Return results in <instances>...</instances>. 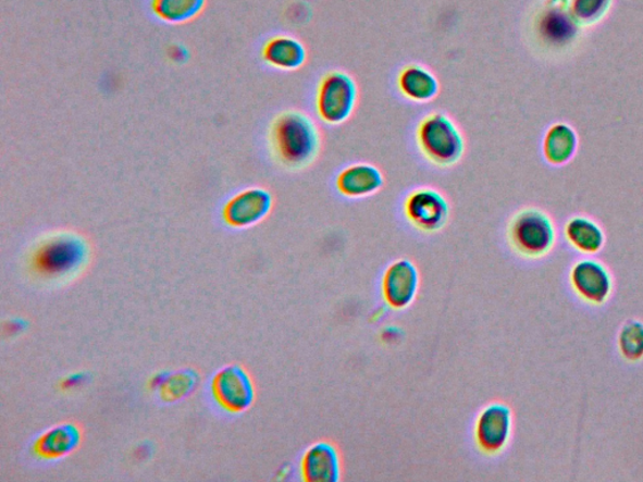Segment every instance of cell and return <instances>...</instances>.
I'll return each instance as SVG.
<instances>
[{
    "mask_svg": "<svg viewBox=\"0 0 643 482\" xmlns=\"http://www.w3.org/2000/svg\"><path fill=\"white\" fill-rule=\"evenodd\" d=\"M89 251L87 240L76 233L46 235L28 252L27 273L42 287H62L84 273L91 255Z\"/></svg>",
    "mask_w": 643,
    "mask_h": 482,
    "instance_id": "cell-1",
    "label": "cell"
},
{
    "mask_svg": "<svg viewBox=\"0 0 643 482\" xmlns=\"http://www.w3.org/2000/svg\"><path fill=\"white\" fill-rule=\"evenodd\" d=\"M270 140L272 152L282 166L305 170L320 157L322 137L319 126L307 113L284 111L273 121Z\"/></svg>",
    "mask_w": 643,
    "mask_h": 482,
    "instance_id": "cell-2",
    "label": "cell"
},
{
    "mask_svg": "<svg viewBox=\"0 0 643 482\" xmlns=\"http://www.w3.org/2000/svg\"><path fill=\"white\" fill-rule=\"evenodd\" d=\"M417 145L423 158L442 169L458 165L467 150L460 128L443 112L429 113L421 119Z\"/></svg>",
    "mask_w": 643,
    "mask_h": 482,
    "instance_id": "cell-3",
    "label": "cell"
},
{
    "mask_svg": "<svg viewBox=\"0 0 643 482\" xmlns=\"http://www.w3.org/2000/svg\"><path fill=\"white\" fill-rule=\"evenodd\" d=\"M358 101L355 78L344 71L322 76L316 91V112L325 125L338 126L353 116Z\"/></svg>",
    "mask_w": 643,
    "mask_h": 482,
    "instance_id": "cell-4",
    "label": "cell"
},
{
    "mask_svg": "<svg viewBox=\"0 0 643 482\" xmlns=\"http://www.w3.org/2000/svg\"><path fill=\"white\" fill-rule=\"evenodd\" d=\"M555 239V226L539 209L520 210L510 220L508 240L519 256L541 258L551 251Z\"/></svg>",
    "mask_w": 643,
    "mask_h": 482,
    "instance_id": "cell-5",
    "label": "cell"
},
{
    "mask_svg": "<svg viewBox=\"0 0 643 482\" xmlns=\"http://www.w3.org/2000/svg\"><path fill=\"white\" fill-rule=\"evenodd\" d=\"M210 403L225 415L237 416L249 410L256 387L249 373L238 364L225 366L209 382Z\"/></svg>",
    "mask_w": 643,
    "mask_h": 482,
    "instance_id": "cell-6",
    "label": "cell"
},
{
    "mask_svg": "<svg viewBox=\"0 0 643 482\" xmlns=\"http://www.w3.org/2000/svg\"><path fill=\"white\" fill-rule=\"evenodd\" d=\"M404 215L415 228L425 234L443 231L450 218L449 201L433 187H419L406 196Z\"/></svg>",
    "mask_w": 643,
    "mask_h": 482,
    "instance_id": "cell-7",
    "label": "cell"
},
{
    "mask_svg": "<svg viewBox=\"0 0 643 482\" xmlns=\"http://www.w3.org/2000/svg\"><path fill=\"white\" fill-rule=\"evenodd\" d=\"M512 412L503 403H492L480 410L474 423V441L479 452L495 456L506 450L512 435Z\"/></svg>",
    "mask_w": 643,
    "mask_h": 482,
    "instance_id": "cell-8",
    "label": "cell"
},
{
    "mask_svg": "<svg viewBox=\"0 0 643 482\" xmlns=\"http://www.w3.org/2000/svg\"><path fill=\"white\" fill-rule=\"evenodd\" d=\"M420 272L410 259L393 261L381 276V297L389 309L405 310L417 300Z\"/></svg>",
    "mask_w": 643,
    "mask_h": 482,
    "instance_id": "cell-9",
    "label": "cell"
},
{
    "mask_svg": "<svg viewBox=\"0 0 643 482\" xmlns=\"http://www.w3.org/2000/svg\"><path fill=\"white\" fill-rule=\"evenodd\" d=\"M273 209V196L265 189L244 190L225 203L223 219L232 227H249L264 220Z\"/></svg>",
    "mask_w": 643,
    "mask_h": 482,
    "instance_id": "cell-10",
    "label": "cell"
},
{
    "mask_svg": "<svg viewBox=\"0 0 643 482\" xmlns=\"http://www.w3.org/2000/svg\"><path fill=\"white\" fill-rule=\"evenodd\" d=\"M300 478L307 482H337L342 475L338 448L330 441L308 446L299 461Z\"/></svg>",
    "mask_w": 643,
    "mask_h": 482,
    "instance_id": "cell-11",
    "label": "cell"
},
{
    "mask_svg": "<svg viewBox=\"0 0 643 482\" xmlns=\"http://www.w3.org/2000/svg\"><path fill=\"white\" fill-rule=\"evenodd\" d=\"M81 430L76 423H62L47 430L34 440L30 454L38 461L50 462L75 452L81 443Z\"/></svg>",
    "mask_w": 643,
    "mask_h": 482,
    "instance_id": "cell-12",
    "label": "cell"
},
{
    "mask_svg": "<svg viewBox=\"0 0 643 482\" xmlns=\"http://www.w3.org/2000/svg\"><path fill=\"white\" fill-rule=\"evenodd\" d=\"M385 185L384 174L368 162H357L341 171L336 189L346 199H363L378 194Z\"/></svg>",
    "mask_w": 643,
    "mask_h": 482,
    "instance_id": "cell-13",
    "label": "cell"
},
{
    "mask_svg": "<svg viewBox=\"0 0 643 482\" xmlns=\"http://www.w3.org/2000/svg\"><path fill=\"white\" fill-rule=\"evenodd\" d=\"M572 285L582 298L602 304L613 291V281L605 267L596 260H581L573 268Z\"/></svg>",
    "mask_w": 643,
    "mask_h": 482,
    "instance_id": "cell-14",
    "label": "cell"
},
{
    "mask_svg": "<svg viewBox=\"0 0 643 482\" xmlns=\"http://www.w3.org/2000/svg\"><path fill=\"white\" fill-rule=\"evenodd\" d=\"M397 88L406 100L415 103L431 102L441 92V84L434 73L418 63L407 64L398 72Z\"/></svg>",
    "mask_w": 643,
    "mask_h": 482,
    "instance_id": "cell-15",
    "label": "cell"
},
{
    "mask_svg": "<svg viewBox=\"0 0 643 482\" xmlns=\"http://www.w3.org/2000/svg\"><path fill=\"white\" fill-rule=\"evenodd\" d=\"M263 60L281 71H297L307 62V49L299 39L276 36L268 40L262 51Z\"/></svg>",
    "mask_w": 643,
    "mask_h": 482,
    "instance_id": "cell-16",
    "label": "cell"
},
{
    "mask_svg": "<svg viewBox=\"0 0 643 482\" xmlns=\"http://www.w3.org/2000/svg\"><path fill=\"white\" fill-rule=\"evenodd\" d=\"M577 24L571 13L555 5L542 14L539 32L545 44L565 46L574 39Z\"/></svg>",
    "mask_w": 643,
    "mask_h": 482,
    "instance_id": "cell-17",
    "label": "cell"
},
{
    "mask_svg": "<svg viewBox=\"0 0 643 482\" xmlns=\"http://www.w3.org/2000/svg\"><path fill=\"white\" fill-rule=\"evenodd\" d=\"M576 147L574 131L567 125L557 124L552 126L544 137V158L553 165H560L573 157Z\"/></svg>",
    "mask_w": 643,
    "mask_h": 482,
    "instance_id": "cell-18",
    "label": "cell"
},
{
    "mask_svg": "<svg viewBox=\"0 0 643 482\" xmlns=\"http://www.w3.org/2000/svg\"><path fill=\"white\" fill-rule=\"evenodd\" d=\"M566 235L568 240L583 252H596L605 242L601 227L588 218L569 220L566 225Z\"/></svg>",
    "mask_w": 643,
    "mask_h": 482,
    "instance_id": "cell-19",
    "label": "cell"
},
{
    "mask_svg": "<svg viewBox=\"0 0 643 482\" xmlns=\"http://www.w3.org/2000/svg\"><path fill=\"white\" fill-rule=\"evenodd\" d=\"M206 5V0H152V12L161 21L183 23L195 18Z\"/></svg>",
    "mask_w": 643,
    "mask_h": 482,
    "instance_id": "cell-20",
    "label": "cell"
},
{
    "mask_svg": "<svg viewBox=\"0 0 643 482\" xmlns=\"http://www.w3.org/2000/svg\"><path fill=\"white\" fill-rule=\"evenodd\" d=\"M610 5V0H571L569 13L577 23L593 24L604 16Z\"/></svg>",
    "mask_w": 643,
    "mask_h": 482,
    "instance_id": "cell-21",
    "label": "cell"
},
{
    "mask_svg": "<svg viewBox=\"0 0 643 482\" xmlns=\"http://www.w3.org/2000/svg\"><path fill=\"white\" fill-rule=\"evenodd\" d=\"M622 354L629 359H639L643 356V324L640 322L627 323L620 334Z\"/></svg>",
    "mask_w": 643,
    "mask_h": 482,
    "instance_id": "cell-22",
    "label": "cell"
},
{
    "mask_svg": "<svg viewBox=\"0 0 643 482\" xmlns=\"http://www.w3.org/2000/svg\"><path fill=\"white\" fill-rule=\"evenodd\" d=\"M194 383L193 373H177L171 375L170 379L162 380L159 386L162 394H164V398L173 401V399L182 398L184 395L189 394Z\"/></svg>",
    "mask_w": 643,
    "mask_h": 482,
    "instance_id": "cell-23",
    "label": "cell"
},
{
    "mask_svg": "<svg viewBox=\"0 0 643 482\" xmlns=\"http://www.w3.org/2000/svg\"><path fill=\"white\" fill-rule=\"evenodd\" d=\"M170 57L175 62H184L187 59L186 49L183 48L182 46H175V47L171 48Z\"/></svg>",
    "mask_w": 643,
    "mask_h": 482,
    "instance_id": "cell-24",
    "label": "cell"
}]
</instances>
